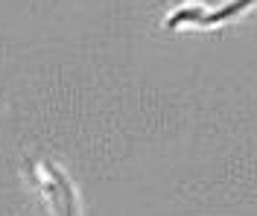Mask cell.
<instances>
[{"mask_svg":"<svg viewBox=\"0 0 257 216\" xmlns=\"http://www.w3.org/2000/svg\"><path fill=\"white\" fill-rule=\"evenodd\" d=\"M254 0H231V3H225L219 9H213V12H202V9H181L176 15L167 21V27H181V24H199V27H210V24H219L225 18L231 15H240L245 6H251Z\"/></svg>","mask_w":257,"mask_h":216,"instance_id":"6da1fadb","label":"cell"},{"mask_svg":"<svg viewBox=\"0 0 257 216\" xmlns=\"http://www.w3.org/2000/svg\"><path fill=\"white\" fill-rule=\"evenodd\" d=\"M47 193H50V199H53L56 216H79L73 184L67 181L64 172L62 169H56L53 164H47Z\"/></svg>","mask_w":257,"mask_h":216,"instance_id":"7a4b0ae2","label":"cell"}]
</instances>
